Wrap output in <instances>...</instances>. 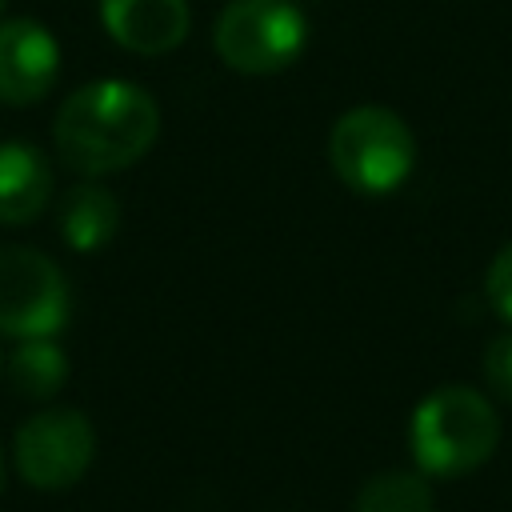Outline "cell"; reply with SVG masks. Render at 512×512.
I'll list each match as a JSON object with an SVG mask.
<instances>
[{"mask_svg":"<svg viewBox=\"0 0 512 512\" xmlns=\"http://www.w3.org/2000/svg\"><path fill=\"white\" fill-rule=\"evenodd\" d=\"M4 4H8V0H0V16H4Z\"/></svg>","mask_w":512,"mask_h":512,"instance_id":"2e32d148","label":"cell"},{"mask_svg":"<svg viewBox=\"0 0 512 512\" xmlns=\"http://www.w3.org/2000/svg\"><path fill=\"white\" fill-rule=\"evenodd\" d=\"M56 176L32 140H0V224L20 228L44 216Z\"/></svg>","mask_w":512,"mask_h":512,"instance_id":"9c48e42d","label":"cell"},{"mask_svg":"<svg viewBox=\"0 0 512 512\" xmlns=\"http://www.w3.org/2000/svg\"><path fill=\"white\" fill-rule=\"evenodd\" d=\"M0 492H4V444H0Z\"/></svg>","mask_w":512,"mask_h":512,"instance_id":"9a60e30c","label":"cell"},{"mask_svg":"<svg viewBox=\"0 0 512 512\" xmlns=\"http://www.w3.org/2000/svg\"><path fill=\"white\" fill-rule=\"evenodd\" d=\"M500 444V416L492 400L464 384L428 392L408 424V448L424 476H468Z\"/></svg>","mask_w":512,"mask_h":512,"instance_id":"7a4b0ae2","label":"cell"},{"mask_svg":"<svg viewBox=\"0 0 512 512\" xmlns=\"http://www.w3.org/2000/svg\"><path fill=\"white\" fill-rule=\"evenodd\" d=\"M352 512H436V508H432V488H428L424 472L388 468V472H376L372 480H364Z\"/></svg>","mask_w":512,"mask_h":512,"instance_id":"7c38bea8","label":"cell"},{"mask_svg":"<svg viewBox=\"0 0 512 512\" xmlns=\"http://www.w3.org/2000/svg\"><path fill=\"white\" fill-rule=\"evenodd\" d=\"M328 160L352 192L384 196V192H396L412 176L416 136L392 108L356 104L332 124Z\"/></svg>","mask_w":512,"mask_h":512,"instance_id":"3957f363","label":"cell"},{"mask_svg":"<svg viewBox=\"0 0 512 512\" xmlns=\"http://www.w3.org/2000/svg\"><path fill=\"white\" fill-rule=\"evenodd\" d=\"M60 76L56 36L32 16L0 20V104L24 108L52 92Z\"/></svg>","mask_w":512,"mask_h":512,"instance_id":"52a82bcc","label":"cell"},{"mask_svg":"<svg viewBox=\"0 0 512 512\" xmlns=\"http://www.w3.org/2000/svg\"><path fill=\"white\" fill-rule=\"evenodd\" d=\"M100 24L120 48L164 56L184 44L192 12L188 0H100Z\"/></svg>","mask_w":512,"mask_h":512,"instance_id":"ba28073f","label":"cell"},{"mask_svg":"<svg viewBox=\"0 0 512 512\" xmlns=\"http://www.w3.org/2000/svg\"><path fill=\"white\" fill-rule=\"evenodd\" d=\"M72 292L52 256L28 244L0 248V332L12 340L56 336L68 324Z\"/></svg>","mask_w":512,"mask_h":512,"instance_id":"5b68a950","label":"cell"},{"mask_svg":"<svg viewBox=\"0 0 512 512\" xmlns=\"http://www.w3.org/2000/svg\"><path fill=\"white\" fill-rule=\"evenodd\" d=\"M8 380L24 400H52L68 384V352L52 340H20L8 356Z\"/></svg>","mask_w":512,"mask_h":512,"instance_id":"8fae6325","label":"cell"},{"mask_svg":"<svg viewBox=\"0 0 512 512\" xmlns=\"http://www.w3.org/2000/svg\"><path fill=\"white\" fill-rule=\"evenodd\" d=\"M96 456V428L80 408H40L32 412L12 440V460L24 484L40 492L72 488Z\"/></svg>","mask_w":512,"mask_h":512,"instance_id":"8992f818","label":"cell"},{"mask_svg":"<svg viewBox=\"0 0 512 512\" xmlns=\"http://www.w3.org/2000/svg\"><path fill=\"white\" fill-rule=\"evenodd\" d=\"M156 136V100L120 76H104L76 88L52 120V144L60 160L92 180L136 164L156 144Z\"/></svg>","mask_w":512,"mask_h":512,"instance_id":"6da1fadb","label":"cell"},{"mask_svg":"<svg viewBox=\"0 0 512 512\" xmlns=\"http://www.w3.org/2000/svg\"><path fill=\"white\" fill-rule=\"evenodd\" d=\"M308 20L296 0H232L212 24L216 56L244 76H276L300 60Z\"/></svg>","mask_w":512,"mask_h":512,"instance_id":"277c9868","label":"cell"},{"mask_svg":"<svg viewBox=\"0 0 512 512\" xmlns=\"http://www.w3.org/2000/svg\"><path fill=\"white\" fill-rule=\"evenodd\" d=\"M56 228L68 248L76 252H100L120 232V200L100 180H80L64 192Z\"/></svg>","mask_w":512,"mask_h":512,"instance_id":"30bf717a","label":"cell"},{"mask_svg":"<svg viewBox=\"0 0 512 512\" xmlns=\"http://www.w3.org/2000/svg\"><path fill=\"white\" fill-rule=\"evenodd\" d=\"M484 380L488 392L512 404V332H500L496 340H488L484 348Z\"/></svg>","mask_w":512,"mask_h":512,"instance_id":"4fadbf2b","label":"cell"},{"mask_svg":"<svg viewBox=\"0 0 512 512\" xmlns=\"http://www.w3.org/2000/svg\"><path fill=\"white\" fill-rule=\"evenodd\" d=\"M484 296L504 320H512V240L492 256L488 276H484Z\"/></svg>","mask_w":512,"mask_h":512,"instance_id":"5bb4252c","label":"cell"}]
</instances>
